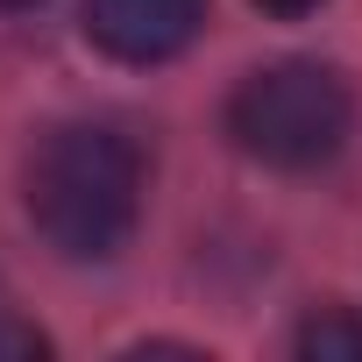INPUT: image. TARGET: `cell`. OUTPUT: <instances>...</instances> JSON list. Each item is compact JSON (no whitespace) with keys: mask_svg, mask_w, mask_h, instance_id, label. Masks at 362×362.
Segmentation results:
<instances>
[{"mask_svg":"<svg viewBox=\"0 0 362 362\" xmlns=\"http://www.w3.org/2000/svg\"><path fill=\"white\" fill-rule=\"evenodd\" d=\"M22 206L71 263H107L142 214V149L107 121H64L29 149Z\"/></svg>","mask_w":362,"mask_h":362,"instance_id":"cell-1","label":"cell"},{"mask_svg":"<svg viewBox=\"0 0 362 362\" xmlns=\"http://www.w3.org/2000/svg\"><path fill=\"white\" fill-rule=\"evenodd\" d=\"M348 128H355V100H348L341 71H327L313 57L263 64L228 100V135L256 163H270V170H320V163H334Z\"/></svg>","mask_w":362,"mask_h":362,"instance_id":"cell-2","label":"cell"},{"mask_svg":"<svg viewBox=\"0 0 362 362\" xmlns=\"http://www.w3.org/2000/svg\"><path fill=\"white\" fill-rule=\"evenodd\" d=\"M206 29V0H86V36L114 64H163L192 50Z\"/></svg>","mask_w":362,"mask_h":362,"instance_id":"cell-3","label":"cell"},{"mask_svg":"<svg viewBox=\"0 0 362 362\" xmlns=\"http://www.w3.org/2000/svg\"><path fill=\"white\" fill-rule=\"evenodd\" d=\"M298 355H313V362H362V320L348 305H320L298 327Z\"/></svg>","mask_w":362,"mask_h":362,"instance_id":"cell-4","label":"cell"},{"mask_svg":"<svg viewBox=\"0 0 362 362\" xmlns=\"http://www.w3.org/2000/svg\"><path fill=\"white\" fill-rule=\"evenodd\" d=\"M0 355H43V334H29V327H0Z\"/></svg>","mask_w":362,"mask_h":362,"instance_id":"cell-5","label":"cell"},{"mask_svg":"<svg viewBox=\"0 0 362 362\" xmlns=\"http://www.w3.org/2000/svg\"><path fill=\"white\" fill-rule=\"evenodd\" d=\"M256 8H270V15H313L320 0H256Z\"/></svg>","mask_w":362,"mask_h":362,"instance_id":"cell-6","label":"cell"},{"mask_svg":"<svg viewBox=\"0 0 362 362\" xmlns=\"http://www.w3.org/2000/svg\"><path fill=\"white\" fill-rule=\"evenodd\" d=\"M15 8H36V0H0V15H15Z\"/></svg>","mask_w":362,"mask_h":362,"instance_id":"cell-7","label":"cell"}]
</instances>
